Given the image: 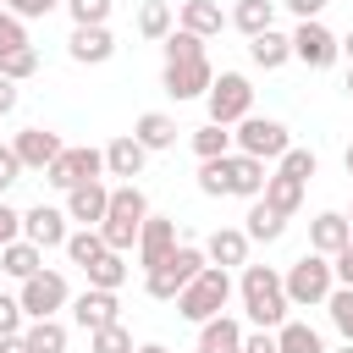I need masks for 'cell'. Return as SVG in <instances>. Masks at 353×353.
<instances>
[{
	"instance_id": "36",
	"label": "cell",
	"mask_w": 353,
	"mask_h": 353,
	"mask_svg": "<svg viewBox=\"0 0 353 353\" xmlns=\"http://www.w3.org/2000/svg\"><path fill=\"white\" fill-rule=\"evenodd\" d=\"M138 33L165 44V33H171V6H165V0H143V11H138Z\"/></svg>"
},
{
	"instance_id": "48",
	"label": "cell",
	"mask_w": 353,
	"mask_h": 353,
	"mask_svg": "<svg viewBox=\"0 0 353 353\" xmlns=\"http://www.w3.org/2000/svg\"><path fill=\"white\" fill-rule=\"evenodd\" d=\"M17 237H22V215L0 199V248H6V243H17Z\"/></svg>"
},
{
	"instance_id": "7",
	"label": "cell",
	"mask_w": 353,
	"mask_h": 353,
	"mask_svg": "<svg viewBox=\"0 0 353 353\" xmlns=\"http://www.w3.org/2000/svg\"><path fill=\"white\" fill-rule=\"evenodd\" d=\"M336 55H342V39H336L320 17L298 22V33H292V61H303L309 72H325V66H336Z\"/></svg>"
},
{
	"instance_id": "43",
	"label": "cell",
	"mask_w": 353,
	"mask_h": 353,
	"mask_svg": "<svg viewBox=\"0 0 353 353\" xmlns=\"http://www.w3.org/2000/svg\"><path fill=\"white\" fill-rule=\"evenodd\" d=\"M22 44H28V28H22V17L0 6V55H11V50H22Z\"/></svg>"
},
{
	"instance_id": "55",
	"label": "cell",
	"mask_w": 353,
	"mask_h": 353,
	"mask_svg": "<svg viewBox=\"0 0 353 353\" xmlns=\"http://www.w3.org/2000/svg\"><path fill=\"white\" fill-rule=\"evenodd\" d=\"M342 165H347V176H353V143H347V154H342Z\"/></svg>"
},
{
	"instance_id": "58",
	"label": "cell",
	"mask_w": 353,
	"mask_h": 353,
	"mask_svg": "<svg viewBox=\"0 0 353 353\" xmlns=\"http://www.w3.org/2000/svg\"><path fill=\"white\" fill-rule=\"evenodd\" d=\"M336 353H353V342H342V347H336Z\"/></svg>"
},
{
	"instance_id": "29",
	"label": "cell",
	"mask_w": 353,
	"mask_h": 353,
	"mask_svg": "<svg viewBox=\"0 0 353 353\" xmlns=\"http://www.w3.org/2000/svg\"><path fill=\"white\" fill-rule=\"evenodd\" d=\"M276 347H281V353H325L320 331L303 325V320H281V325H276Z\"/></svg>"
},
{
	"instance_id": "59",
	"label": "cell",
	"mask_w": 353,
	"mask_h": 353,
	"mask_svg": "<svg viewBox=\"0 0 353 353\" xmlns=\"http://www.w3.org/2000/svg\"><path fill=\"white\" fill-rule=\"evenodd\" d=\"M347 226H353V210H347Z\"/></svg>"
},
{
	"instance_id": "16",
	"label": "cell",
	"mask_w": 353,
	"mask_h": 353,
	"mask_svg": "<svg viewBox=\"0 0 353 353\" xmlns=\"http://www.w3.org/2000/svg\"><path fill=\"white\" fill-rule=\"evenodd\" d=\"M347 243H353V226H347V215H336V210H320V215L309 221V248H314V254L336 259Z\"/></svg>"
},
{
	"instance_id": "39",
	"label": "cell",
	"mask_w": 353,
	"mask_h": 353,
	"mask_svg": "<svg viewBox=\"0 0 353 353\" xmlns=\"http://www.w3.org/2000/svg\"><path fill=\"white\" fill-rule=\"evenodd\" d=\"M199 193L204 199H226V154L221 160H199Z\"/></svg>"
},
{
	"instance_id": "10",
	"label": "cell",
	"mask_w": 353,
	"mask_h": 353,
	"mask_svg": "<svg viewBox=\"0 0 353 353\" xmlns=\"http://www.w3.org/2000/svg\"><path fill=\"white\" fill-rule=\"evenodd\" d=\"M160 83H165V94H171V99H199V94H210L215 72H210V61H204V55H182V61H165Z\"/></svg>"
},
{
	"instance_id": "53",
	"label": "cell",
	"mask_w": 353,
	"mask_h": 353,
	"mask_svg": "<svg viewBox=\"0 0 353 353\" xmlns=\"http://www.w3.org/2000/svg\"><path fill=\"white\" fill-rule=\"evenodd\" d=\"M0 353H33V347H28V336L17 331V336H0Z\"/></svg>"
},
{
	"instance_id": "3",
	"label": "cell",
	"mask_w": 353,
	"mask_h": 353,
	"mask_svg": "<svg viewBox=\"0 0 353 353\" xmlns=\"http://www.w3.org/2000/svg\"><path fill=\"white\" fill-rule=\"evenodd\" d=\"M226 303H232V276H226V265H204V270L176 292V314H182V320H193V325L215 320Z\"/></svg>"
},
{
	"instance_id": "57",
	"label": "cell",
	"mask_w": 353,
	"mask_h": 353,
	"mask_svg": "<svg viewBox=\"0 0 353 353\" xmlns=\"http://www.w3.org/2000/svg\"><path fill=\"white\" fill-rule=\"evenodd\" d=\"M347 99H353V66H347Z\"/></svg>"
},
{
	"instance_id": "40",
	"label": "cell",
	"mask_w": 353,
	"mask_h": 353,
	"mask_svg": "<svg viewBox=\"0 0 353 353\" xmlns=\"http://www.w3.org/2000/svg\"><path fill=\"white\" fill-rule=\"evenodd\" d=\"M182 55H204V39L188 33V28H171L165 33V61H182Z\"/></svg>"
},
{
	"instance_id": "6",
	"label": "cell",
	"mask_w": 353,
	"mask_h": 353,
	"mask_svg": "<svg viewBox=\"0 0 353 353\" xmlns=\"http://www.w3.org/2000/svg\"><path fill=\"white\" fill-rule=\"evenodd\" d=\"M232 143H237L243 154H254V160H281V154L292 149V138H287V127H281L276 116H243L237 132H232Z\"/></svg>"
},
{
	"instance_id": "23",
	"label": "cell",
	"mask_w": 353,
	"mask_h": 353,
	"mask_svg": "<svg viewBox=\"0 0 353 353\" xmlns=\"http://www.w3.org/2000/svg\"><path fill=\"white\" fill-rule=\"evenodd\" d=\"M0 270H6L11 281H28L33 270H44V248H39V243H28V237H17V243H6V248H0Z\"/></svg>"
},
{
	"instance_id": "13",
	"label": "cell",
	"mask_w": 353,
	"mask_h": 353,
	"mask_svg": "<svg viewBox=\"0 0 353 353\" xmlns=\"http://www.w3.org/2000/svg\"><path fill=\"white\" fill-rule=\"evenodd\" d=\"M11 149H17V160H22V171H50V160L66 149L50 127H22L17 138H11Z\"/></svg>"
},
{
	"instance_id": "4",
	"label": "cell",
	"mask_w": 353,
	"mask_h": 353,
	"mask_svg": "<svg viewBox=\"0 0 353 353\" xmlns=\"http://www.w3.org/2000/svg\"><path fill=\"white\" fill-rule=\"evenodd\" d=\"M287 298H292V309H314V303H325L331 298V287H336V265L325 259V254H303V259H292L287 265Z\"/></svg>"
},
{
	"instance_id": "61",
	"label": "cell",
	"mask_w": 353,
	"mask_h": 353,
	"mask_svg": "<svg viewBox=\"0 0 353 353\" xmlns=\"http://www.w3.org/2000/svg\"><path fill=\"white\" fill-rule=\"evenodd\" d=\"M0 6H6V0H0Z\"/></svg>"
},
{
	"instance_id": "47",
	"label": "cell",
	"mask_w": 353,
	"mask_h": 353,
	"mask_svg": "<svg viewBox=\"0 0 353 353\" xmlns=\"http://www.w3.org/2000/svg\"><path fill=\"white\" fill-rule=\"evenodd\" d=\"M243 353H281L276 347V331H265V325L259 331H243Z\"/></svg>"
},
{
	"instance_id": "50",
	"label": "cell",
	"mask_w": 353,
	"mask_h": 353,
	"mask_svg": "<svg viewBox=\"0 0 353 353\" xmlns=\"http://www.w3.org/2000/svg\"><path fill=\"white\" fill-rule=\"evenodd\" d=\"M281 6H287V11L298 17V22H309V17H320V11L331 6V0H281Z\"/></svg>"
},
{
	"instance_id": "56",
	"label": "cell",
	"mask_w": 353,
	"mask_h": 353,
	"mask_svg": "<svg viewBox=\"0 0 353 353\" xmlns=\"http://www.w3.org/2000/svg\"><path fill=\"white\" fill-rule=\"evenodd\" d=\"M138 353H165V347H160V342H143V347H138Z\"/></svg>"
},
{
	"instance_id": "38",
	"label": "cell",
	"mask_w": 353,
	"mask_h": 353,
	"mask_svg": "<svg viewBox=\"0 0 353 353\" xmlns=\"http://www.w3.org/2000/svg\"><path fill=\"white\" fill-rule=\"evenodd\" d=\"M0 72H6L11 83H28V77L39 72V50H33V44H22V50H11V55H0Z\"/></svg>"
},
{
	"instance_id": "30",
	"label": "cell",
	"mask_w": 353,
	"mask_h": 353,
	"mask_svg": "<svg viewBox=\"0 0 353 353\" xmlns=\"http://www.w3.org/2000/svg\"><path fill=\"white\" fill-rule=\"evenodd\" d=\"M259 199H265L270 210H281V215H292V210L303 204V182H298V176H287V171H276V176L265 182V193H259Z\"/></svg>"
},
{
	"instance_id": "12",
	"label": "cell",
	"mask_w": 353,
	"mask_h": 353,
	"mask_svg": "<svg viewBox=\"0 0 353 353\" xmlns=\"http://www.w3.org/2000/svg\"><path fill=\"white\" fill-rule=\"evenodd\" d=\"M171 248H176V221L171 215H149L143 232H138V265L143 270H160L171 259Z\"/></svg>"
},
{
	"instance_id": "49",
	"label": "cell",
	"mask_w": 353,
	"mask_h": 353,
	"mask_svg": "<svg viewBox=\"0 0 353 353\" xmlns=\"http://www.w3.org/2000/svg\"><path fill=\"white\" fill-rule=\"evenodd\" d=\"M17 176H22V160H17V149H11V143H0V193H6Z\"/></svg>"
},
{
	"instance_id": "18",
	"label": "cell",
	"mask_w": 353,
	"mask_h": 353,
	"mask_svg": "<svg viewBox=\"0 0 353 353\" xmlns=\"http://www.w3.org/2000/svg\"><path fill=\"white\" fill-rule=\"evenodd\" d=\"M105 210H110V188H105L99 176H94V182H77V188L66 193V215L83 221V226H99Z\"/></svg>"
},
{
	"instance_id": "54",
	"label": "cell",
	"mask_w": 353,
	"mask_h": 353,
	"mask_svg": "<svg viewBox=\"0 0 353 353\" xmlns=\"http://www.w3.org/2000/svg\"><path fill=\"white\" fill-rule=\"evenodd\" d=\"M342 55H347V61H353V28H347V39H342Z\"/></svg>"
},
{
	"instance_id": "5",
	"label": "cell",
	"mask_w": 353,
	"mask_h": 353,
	"mask_svg": "<svg viewBox=\"0 0 353 353\" xmlns=\"http://www.w3.org/2000/svg\"><path fill=\"white\" fill-rule=\"evenodd\" d=\"M204 99H210V121H221V127H237L243 116H254V88L243 72H221Z\"/></svg>"
},
{
	"instance_id": "9",
	"label": "cell",
	"mask_w": 353,
	"mask_h": 353,
	"mask_svg": "<svg viewBox=\"0 0 353 353\" xmlns=\"http://www.w3.org/2000/svg\"><path fill=\"white\" fill-rule=\"evenodd\" d=\"M22 309H28V320H50L55 309H66L72 303V292H66V276L61 270H33L28 281H22Z\"/></svg>"
},
{
	"instance_id": "31",
	"label": "cell",
	"mask_w": 353,
	"mask_h": 353,
	"mask_svg": "<svg viewBox=\"0 0 353 353\" xmlns=\"http://www.w3.org/2000/svg\"><path fill=\"white\" fill-rule=\"evenodd\" d=\"M204 265H210V254H204V248H193V243H176V248H171V259H165L160 270H171V276H176V281L188 287V281H193V276H199Z\"/></svg>"
},
{
	"instance_id": "17",
	"label": "cell",
	"mask_w": 353,
	"mask_h": 353,
	"mask_svg": "<svg viewBox=\"0 0 353 353\" xmlns=\"http://www.w3.org/2000/svg\"><path fill=\"white\" fill-rule=\"evenodd\" d=\"M66 50H72V61H77V66H105V61L116 55V39H110V28H105V22H99V28H72Z\"/></svg>"
},
{
	"instance_id": "45",
	"label": "cell",
	"mask_w": 353,
	"mask_h": 353,
	"mask_svg": "<svg viewBox=\"0 0 353 353\" xmlns=\"http://www.w3.org/2000/svg\"><path fill=\"white\" fill-rule=\"evenodd\" d=\"M22 320H28L22 298H6V292H0V336H17V331H22Z\"/></svg>"
},
{
	"instance_id": "2",
	"label": "cell",
	"mask_w": 353,
	"mask_h": 353,
	"mask_svg": "<svg viewBox=\"0 0 353 353\" xmlns=\"http://www.w3.org/2000/svg\"><path fill=\"white\" fill-rule=\"evenodd\" d=\"M143 221H149V199H143V188H138V182H121V188H110V210H105V221H99V237L121 254V248L138 243Z\"/></svg>"
},
{
	"instance_id": "60",
	"label": "cell",
	"mask_w": 353,
	"mask_h": 353,
	"mask_svg": "<svg viewBox=\"0 0 353 353\" xmlns=\"http://www.w3.org/2000/svg\"><path fill=\"white\" fill-rule=\"evenodd\" d=\"M0 276H6V270H0Z\"/></svg>"
},
{
	"instance_id": "15",
	"label": "cell",
	"mask_w": 353,
	"mask_h": 353,
	"mask_svg": "<svg viewBox=\"0 0 353 353\" xmlns=\"http://www.w3.org/2000/svg\"><path fill=\"white\" fill-rule=\"evenodd\" d=\"M265 160H254V154H243V149H232L226 154V193H237V199H259L265 193Z\"/></svg>"
},
{
	"instance_id": "34",
	"label": "cell",
	"mask_w": 353,
	"mask_h": 353,
	"mask_svg": "<svg viewBox=\"0 0 353 353\" xmlns=\"http://www.w3.org/2000/svg\"><path fill=\"white\" fill-rule=\"evenodd\" d=\"M83 276H88V287H110V292H116V287L127 281V259H121V254L110 248V254H105V259H94V265L83 270Z\"/></svg>"
},
{
	"instance_id": "41",
	"label": "cell",
	"mask_w": 353,
	"mask_h": 353,
	"mask_svg": "<svg viewBox=\"0 0 353 353\" xmlns=\"http://www.w3.org/2000/svg\"><path fill=\"white\" fill-rule=\"evenodd\" d=\"M143 292H149V298H160V303H176L182 281H176L171 270H143Z\"/></svg>"
},
{
	"instance_id": "28",
	"label": "cell",
	"mask_w": 353,
	"mask_h": 353,
	"mask_svg": "<svg viewBox=\"0 0 353 353\" xmlns=\"http://www.w3.org/2000/svg\"><path fill=\"white\" fill-rule=\"evenodd\" d=\"M105 254H110V243L99 237V226H83V232H72V237H66V259H72L77 270H88V265H94V259H105Z\"/></svg>"
},
{
	"instance_id": "35",
	"label": "cell",
	"mask_w": 353,
	"mask_h": 353,
	"mask_svg": "<svg viewBox=\"0 0 353 353\" xmlns=\"http://www.w3.org/2000/svg\"><path fill=\"white\" fill-rule=\"evenodd\" d=\"M88 353H138V347H132V331L116 320V325H99V331H88Z\"/></svg>"
},
{
	"instance_id": "27",
	"label": "cell",
	"mask_w": 353,
	"mask_h": 353,
	"mask_svg": "<svg viewBox=\"0 0 353 353\" xmlns=\"http://www.w3.org/2000/svg\"><path fill=\"white\" fill-rule=\"evenodd\" d=\"M232 28L237 33H265V28H276V0H237L232 6Z\"/></svg>"
},
{
	"instance_id": "52",
	"label": "cell",
	"mask_w": 353,
	"mask_h": 353,
	"mask_svg": "<svg viewBox=\"0 0 353 353\" xmlns=\"http://www.w3.org/2000/svg\"><path fill=\"white\" fill-rule=\"evenodd\" d=\"M11 110H17V83L0 72V116H11Z\"/></svg>"
},
{
	"instance_id": "19",
	"label": "cell",
	"mask_w": 353,
	"mask_h": 353,
	"mask_svg": "<svg viewBox=\"0 0 353 353\" xmlns=\"http://www.w3.org/2000/svg\"><path fill=\"white\" fill-rule=\"evenodd\" d=\"M143 160H149V149H143L132 132H121V138L105 143V171H110V176H127V182H132V176L143 171Z\"/></svg>"
},
{
	"instance_id": "21",
	"label": "cell",
	"mask_w": 353,
	"mask_h": 353,
	"mask_svg": "<svg viewBox=\"0 0 353 353\" xmlns=\"http://www.w3.org/2000/svg\"><path fill=\"white\" fill-rule=\"evenodd\" d=\"M248 55H254V66H259V72H276V66H287V61H292V33H276V28L254 33V39H248Z\"/></svg>"
},
{
	"instance_id": "8",
	"label": "cell",
	"mask_w": 353,
	"mask_h": 353,
	"mask_svg": "<svg viewBox=\"0 0 353 353\" xmlns=\"http://www.w3.org/2000/svg\"><path fill=\"white\" fill-rule=\"evenodd\" d=\"M94 176H105V149H61L55 160H50V171H44V182L50 188H61V193H72L77 182H94Z\"/></svg>"
},
{
	"instance_id": "25",
	"label": "cell",
	"mask_w": 353,
	"mask_h": 353,
	"mask_svg": "<svg viewBox=\"0 0 353 353\" xmlns=\"http://www.w3.org/2000/svg\"><path fill=\"white\" fill-rule=\"evenodd\" d=\"M132 138H138L149 154H154V149H171V143H176V121H171L165 110H143V116L132 121Z\"/></svg>"
},
{
	"instance_id": "46",
	"label": "cell",
	"mask_w": 353,
	"mask_h": 353,
	"mask_svg": "<svg viewBox=\"0 0 353 353\" xmlns=\"http://www.w3.org/2000/svg\"><path fill=\"white\" fill-rule=\"evenodd\" d=\"M61 0H6V11H17L22 22H33V17H50Z\"/></svg>"
},
{
	"instance_id": "42",
	"label": "cell",
	"mask_w": 353,
	"mask_h": 353,
	"mask_svg": "<svg viewBox=\"0 0 353 353\" xmlns=\"http://www.w3.org/2000/svg\"><path fill=\"white\" fill-rule=\"evenodd\" d=\"M66 11H72L77 28H99L110 17V0H66Z\"/></svg>"
},
{
	"instance_id": "20",
	"label": "cell",
	"mask_w": 353,
	"mask_h": 353,
	"mask_svg": "<svg viewBox=\"0 0 353 353\" xmlns=\"http://www.w3.org/2000/svg\"><path fill=\"white\" fill-rule=\"evenodd\" d=\"M199 353H243V325L221 309L215 320L199 325Z\"/></svg>"
},
{
	"instance_id": "11",
	"label": "cell",
	"mask_w": 353,
	"mask_h": 353,
	"mask_svg": "<svg viewBox=\"0 0 353 353\" xmlns=\"http://www.w3.org/2000/svg\"><path fill=\"white\" fill-rule=\"evenodd\" d=\"M66 221H72L66 210H55V204H33V210L22 215V237L39 243V248H66V237H72Z\"/></svg>"
},
{
	"instance_id": "51",
	"label": "cell",
	"mask_w": 353,
	"mask_h": 353,
	"mask_svg": "<svg viewBox=\"0 0 353 353\" xmlns=\"http://www.w3.org/2000/svg\"><path fill=\"white\" fill-rule=\"evenodd\" d=\"M331 265H336V281H342V287H353V243H347V248H342Z\"/></svg>"
},
{
	"instance_id": "33",
	"label": "cell",
	"mask_w": 353,
	"mask_h": 353,
	"mask_svg": "<svg viewBox=\"0 0 353 353\" xmlns=\"http://www.w3.org/2000/svg\"><path fill=\"white\" fill-rule=\"evenodd\" d=\"M193 154H199V160H221V154H232V132H226L221 121H204V127L193 132Z\"/></svg>"
},
{
	"instance_id": "24",
	"label": "cell",
	"mask_w": 353,
	"mask_h": 353,
	"mask_svg": "<svg viewBox=\"0 0 353 353\" xmlns=\"http://www.w3.org/2000/svg\"><path fill=\"white\" fill-rule=\"evenodd\" d=\"M226 22H232V17L221 11V0H182V28H188V33H199V39H215Z\"/></svg>"
},
{
	"instance_id": "22",
	"label": "cell",
	"mask_w": 353,
	"mask_h": 353,
	"mask_svg": "<svg viewBox=\"0 0 353 353\" xmlns=\"http://www.w3.org/2000/svg\"><path fill=\"white\" fill-rule=\"evenodd\" d=\"M204 254H210V265H248V232L243 226H221V232H210V243H204Z\"/></svg>"
},
{
	"instance_id": "1",
	"label": "cell",
	"mask_w": 353,
	"mask_h": 353,
	"mask_svg": "<svg viewBox=\"0 0 353 353\" xmlns=\"http://www.w3.org/2000/svg\"><path fill=\"white\" fill-rule=\"evenodd\" d=\"M237 292H243V309H248V320H254V325H265V331H276V325L287 320V309H292V298H287V281H281V270H270V265H243V281H237Z\"/></svg>"
},
{
	"instance_id": "44",
	"label": "cell",
	"mask_w": 353,
	"mask_h": 353,
	"mask_svg": "<svg viewBox=\"0 0 353 353\" xmlns=\"http://www.w3.org/2000/svg\"><path fill=\"white\" fill-rule=\"evenodd\" d=\"M276 171H287V176H298V182H309V176H314V149H287Z\"/></svg>"
},
{
	"instance_id": "32",
	"label": "cell",
	"mask_w": 353,
	"mask_h": 353,
	"mask_svg": "<svg viewBox=\"0 0 353 353\" xmlns=\"http://www.w3.org/2000/svg\"><path fill=\"white\" fill-rule=\"evenodd\" d=\"M22 336H28V347H33V353H66V325H61L55 314H50V320H33Z\"/></svg>"
},
{
	"instance_id": "37",
	"label": "cell",
	"mask_w": 353,
	"mask_h": 353,
	"mask_svg": "<svg viewBox=\"0 0 353 353\" xmlns=\"http://www.w3.org/2000/svg\"><path fill=\"white\" fill-rule=\"evenodd\" d=\"M325 309H331V325L342 331V342H353V287H331V298H325Z\"/></svg>"
},
{
	"instance_id": "26",
	"label": "cell",
	"mask_w": 353,
	"mask_h": 353,
	"mask_svg": "<svg viewBox=\"0 0 353 353\" xmlns=\"http://www.w3.org/2000/svg\"><path fill=\"white\" fill-rule=\"evenodd\" d=\"M243 221H248V226H243V232H248V243H276V237L287 232V215H281V210H270L265 199H248V215H243Z\"/></svg>"
},
{
	"instance_id": "14",
	"label": "cell",
	"mask_w": 353,
	"mask_h": 353,
	"mask_svg": "<svg viewBox=\"0 0 353 353\" xmlns=\"http://www.w3.org/2000/svg\"><path fill=\"white\" fill-rule=\"evenodd\" d=\"M72 320H77L83 331H99V325H116V320H121V303H116L110 287H88V292L72 298Z\"/></svg>"
}]
</instances>
